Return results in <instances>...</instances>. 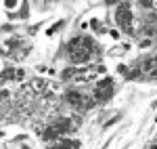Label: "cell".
<instances>
[{
	"label": "cell",
	"instance_id": "cell-6",
	"mask_svg": "<svg viewBox=\"0 0 157 149\" xmlns=\"http://www.w3.org/2000/svg\"><path fill=\"white\" fill-rule=\"evenodd\" d=\"M140 74L145 76V78H151V80H157V57H151V59H147L143 61L140 65Z\"/></svg>",
	"mask_w": 157,
	"mask_h": 149
},
{
	"label": "cell",
	"instance_id": "cell-5",
	"mask_svg": "<svg viewBox=\"0 0 157 149\" xmlns=\"http://www.w3.org/2000/svg\"><path fill=\"white\" fill-rule=\"evenodd\" d=\"M67 103H69L71 107H75V109H86V107H90V105L94 103V99L86 97V95L78 92V90H69V92H67Z\"/></svg>",
	"mask_w": 157,
	"mask_h": 149
},
{
	"label": "cell",
	"instance_id": "cell-7",
	"mask_svg": "<svg viewBox=\"0 0 157 149\" xmlns=\"http://www.w3.org/2000/svg\"><path fill=\"white\" fill-rule=\"evenodd\" d=\"M48 149H80L78 141H67V139H61V141H55Z\"/></svg>",
	"mask_w": 157,
	"mask_h": 149
},
{
	"label": "cell",
	"instance_id": "cell-3",
	"mask_svg": "<svg viewBox=\"0 0 157 149\" xmlns=\"http://www.w3.org/2000/svg\"><path fill=\"white\" fill-rule=\"evenodd\" d=\"M71 130V122L69 120H59V122H55V124H50L44 132H42V137L44 139H55V141H61V137L63 135H67Z\"/></svg>",
	"mask_w": 157,
	"mask_h": 149
},
{
	"label": "cell",
	"instance_id": "cell-4",
	"mask_svg": "<svg viewBox=\"0 0 157 149\" xmlns=\"http://www.w3.org/2000/svg\"><path fill=\"white\" fill-rule=\"evenodd\" d=\"M111 95H113V82H111L109 78L98 80L97 84H94V101L105 103L107 99H111Z\"/></svg>",
	"mask_w": 157,
	"mask_h": 149
},
{
	"label": "cell",
	"instance_id": "cell-1",
	"mask_svg": "<svg viewBox=\"0 0 157 149\" xmlns=\"http://www.w3.org/2000/svg\"><path fill=\"white\" fill-rule=\"evenodd\" d=\"M94 53H97V44L88 36H78L73 40H69V44L65 49V55H67L69 63H73V65L90 61L94 57Z\"/></svg>",
	"mask_w": 157,
	"mask_h": 149
},
{
	"label": "cell",
	"instance_id": "cell-2",
	"mask_svg": "<svg viewBox=\"0 0 157 149\" xmlns=\"http://www.w3.org/2000/svg\"><path fill=\"white\" fill-rule=\"evenodd\" d=\"M115 21L124 34H130V36L134 34V13L130 9V4H120L115 9Z\"/></svg>",
	"mask_w": 157,
	"mask_h": 149
}]
</instances>
